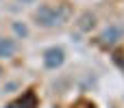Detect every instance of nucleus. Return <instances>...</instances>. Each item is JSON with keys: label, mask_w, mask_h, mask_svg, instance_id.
Wrapping results in <instances>:
<instances>
[{"label": "nucleus", "mask_w": 124, "mask_h": 108, "mask_svg": "<svg viewBox=\"0 0 124 108\" xmlns=\"http://www.w3.org/2000/svg\"><path fill=\"white\" fill-rule=\"evenodd\" d=\"M41 63H44V69H48V71L61 69L63 63H65V50H63L61 45H50V48H46L44 54H41Z\"/></svg>", "instance_id": "obj_2"}, {"label": "nucleus", "mask_w": 124, "mask_h": 108, "mask_svg": "<svg viewBox=\"0 0 124 108\" xmlns=\"http://www.w3.org/2000/svg\"><path fill=\"white\" fill-rule=\"evenodd\" d=\"M11 28H13V32H15V39H26V37H28V26H26L24 22H20V19L11 22Z\"/></svg>", "instance_id": "obj_6"}, {"label": "nucleus", "mask_w": 124, "mask_h": 108, "mask_svg": "<svg viewBox=\"0 0 124 108\" xmlns=\"http://www.w3.org/2000/svg\"><path fill=\"white\" fill-rule=\"evenodd\" d=\"M2 76H4V69H2V67H0V80H2Z\"/></svg>", "instance_id": "obj_10"}, {"label": "nucleus", "mask_w": 124, "mask_h": 108, "mask_svg": "<svg viewBox=\"0 0 124 108\" xmlns=\"http://www.w3.org/2000/svg\"><path fill=\"white\" fill-rule=\"evenodd\" d=\"M15 2H20V4H33L35 0H15Z\"/></svg>", "instance_id": "obj_9"}, {"label": "nucleus", "mask_w": 124, "mask_h": 108, "mask_svg": "<svg viewBox=\"0 0 124 108\" xmlns=\"http://www.w3.org/2000/svg\"><path fill=\"white\" fill-rule=\"evenodd\" d=\"M96 26V15H92V13H85L83 17H81V24H78V28L81 30H89V28H94Z\"/></svg>", "instance_id": "obj_7"}, {"label": "nucleus", "mask_w": 124, "mask_h": 108, "mask_svg": "<svg viewBox=\"0 0 124 108\" xmlns=\"http://www.w3.org/2000/svg\"><path fill=\"white\" fill-rule=\"evenodd\" d=\"M70 19V6L68 4H52V2H44L33 11V22L39 28L52 30L63 26Z\"/></svg>", "instance_id": "obj_1"}, {"label": "nucleus", "mask_w": 124, "mask_h": 108, "mask_svg": "<svg viewBox=\"0 0 124 108\" xmlns=\"http://www.w3.org/2000/svg\"><path fill=\"white\" fill-rule=\"evenodd\" d=\"M20 45L15 41V37H7V35H0V58L2 61H9L17 54Z\"/></svg>", "instance_id": "obj_4"}, {"label": "nucleus", "mask_w": 124, "mask_h": 108, "mask_svg": "<svg viewBox=\"0 0 124 108\" xmlns=\"http://www.w3.org/2000/svg\"><path fill=\"white\" fill-rule=\"evenodd\" d=\"M13 106H15V108H37V97H35L33 91H26Z\"/></svg>", "instance_id": "obj_5"}, {"label": "nucleus", "mask_w": 124, "mask_h": 108, "mask_svg": "<svg viewBox=\"0 0 124 108\" xmlns=\"http://www.w3.org/2000/svg\"><path fill=\"white\" fill-rule=\"evenodd\" d=\"M72 108H96V104H94V102H89V100H78Z\"/></svg>", "instance_id": "obj_8"}, {"label": "nucleus", "mask_w": 124, "mask_h": 108, "mask_svg": "<svg viewBox=\"0 0 124 108\" xmlns=\"http://www.w3.org/2000/svg\"><path fill=\"white\" fill-rule=\"evenodd\" d=\"M124 37V28L120 24H109L100 35H98V41H100V45H105V48H113V45H118L120 41H122Z\"/></svg>", "instance_id": "obj_3"}]
</instances>
